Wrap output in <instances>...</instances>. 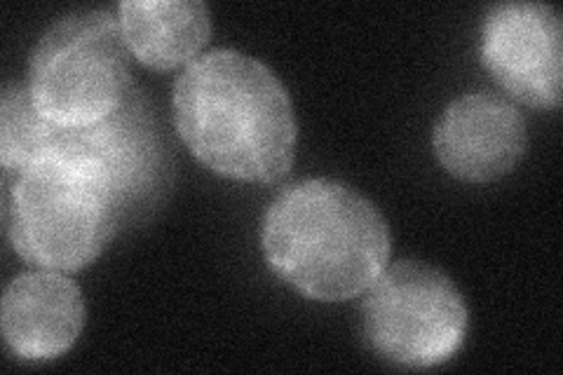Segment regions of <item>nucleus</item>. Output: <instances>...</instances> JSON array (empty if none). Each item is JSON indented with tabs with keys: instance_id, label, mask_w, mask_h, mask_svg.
Segmentation results:
<instances>
[{
	"instance_id": "obj_1",
	"label": "nucleus",
	"mask_w": 563,
	"mask_h": 375,
	"mask_svg": "<svg viewBox=\"0 0 563 375\" xmlns=\"http://www.w3.org/2000/svg\"><path fill=\"white\" fill-rule=\"evenodd\" d=\"M174 122L205 167L235 181L275 184L294 165L298 124L287 87L238 49H214L184 68Z\"/></svg>"
},
{
	"instance_id": "obj_2",
	"label": "nucleus",
	"mask_w": 563,
	"mask_h": 375,
	"mask_svg": "<svg viewBox=\"0 0 563 375\" xmlns=\"http://www.w3.org/2000/svg\"><path fill=\"white\" fill-rule=\"evenodd\" d=\"M273 273L298 294L336 302L364 294L390 263V228L362 192L331 178L282 190L263 219Z\"/></svg>"
},
{
	"instance_id": "obj_3",
	"label": "nucleus",
	"mask_w": 563,
	"mask_h": 375,
	"mask_svg": "<svg viewBox=\"0 0 563 375\" xmlns=\"http://www.w3.org/2000/svg\"><path fill=\"white\" fill-rule=\"evenodd\" d=\"M10 181V242L41 271H82L122 228L111 176L82 130L62 128L55 144Z\"/></svg>"
},
{
	"instance_id": "obj_4",
	"label": "nucleus",
	"mask_w": 563,
	"mask_h": 375,
	"mask_svg": "<svg viewBox=\"0 0 563 375\" xmlns=\"http://www.w3.org/2000/svg\"><path fill=\"white\" fill-rule=\"evenodd\" d=\"M35 111L64 130L113 115L132 95L130 49L113 10H78L52 24L29 64Z\"/></svg>"
},
{
	"instance_id": "obj_5",
	"label": "nucleus",
	"mask_w": 563,
	"mask_h": 375,
	"mask_svg": "<svg viewBox=\"0 0 563 375\" xmlns=\"http://www.w3.org/2000/svg\"><path fill=\"white\" fill-rule=\"evenodd\" d=\"M366 343L380 360L432 368L463 348L467 306L449 275L420 261L387 263L362 306Z\"/></svg>"
},
{
	"instance_id": "obj_6",
	"label": "nucleus",
	"mask_w": 563,
	"mask_h": 375,
	"mask_svg": "<svg viewBox=\"0 0 563 375\" xmlns=\"http://www.w3.org/2000/svg\"><path fill=\"white\" fill-rule=\"evenodd\" d=\"M482 62L496 82L531 109L554 111L563 89L561 12L542 3H503L484 20Z\"/></svg>"
},
{
	"instance_id": "obj_7",
	"label": "nucleus",
	"mask_w": 563,
	"mask_h": 375,
	"mask_svg": "<svg viewBox=\"0 0 563 375\" xmlns=\"http://www.w3.org/2000/svg\"><path fill=\"white\" fill-rule=\"evenodd\" d=\"M528 146L526 120L500 95L474 92L446 106L434 128V153L461 181L488 184L512 172Z\"/></svg>"
},
{
	"instance_id": "obj_8",
	"label": "nucleus",
	"mask_w": 563,
	"mask_h": 375,
	"mask_svg": "<svg viewBox=\"0 0 563 375\" xmlns=\"http://www.w3.org/2000/svg\"><path fill=\"white\" fill-rule=\"evenodd\" d=\"M87 146L111 176L122 228L148 217L167 186V153L151 106L141 92L92 128H82Z\"/></svg>"
},
{
	"instance_id": "obj_9",
	"label": "nucleus",
	"mask_w": 563,
	"mask_h": 375,
	"mask_svg": "<svg viewBox=\"0 0 563 375\" xmlns=\"http://www.w3.org/2000/svg\"><path fill=\"white\" fill-rule=\"evenodd\" d=\"M82 327V291L64 273H24L5 289L3 335L10 352L20 360H57L76 345Z\"/></svg>"
},
{
	"instance_id": "obj_10",
	"label": "nucleus",
	"mask_w": 563,
	"mask_h": 375,
	"mask_svg": "<svg viewBox=\"0 0 563 375\" xmlns=\"http://www.w3.org/2000/svg\"><path fill=\"white\" fill-rule=\"evenodd\" d=\"M118 16L130 55L153 70L192 64L211 35V14L200 0H125Z\"/></svg>"
},
{
	"instance_id": "obj_11",
	"label": "nucleus",
	"mask_w": 563,
	"mask_h": 375,
	"mask_svg": "<svg viewBox=\"0 0 563 375\" xmlns=\"http://www.w3.org/2000/svg\"><path fill=\"white\" fill-rule=\"evenodd\" d=\"M62 128L35 111L29 85L8 82L0 99V159L8 178H14L35 157L55 144Z\"/></svg>"
}]
</instances>
